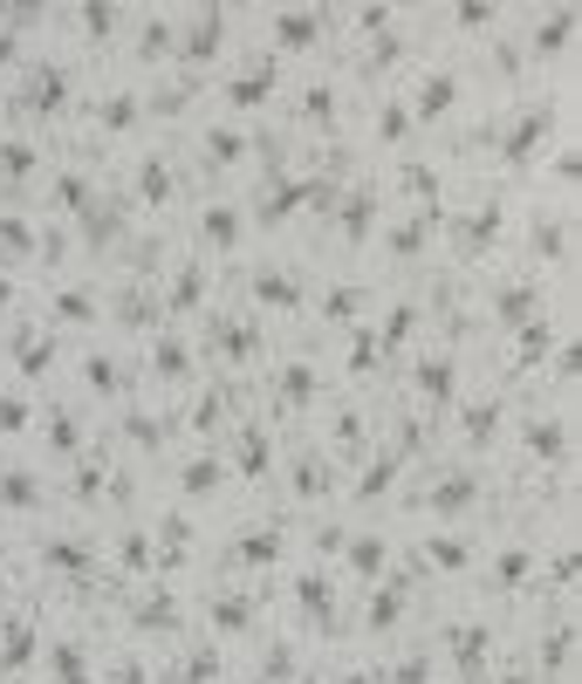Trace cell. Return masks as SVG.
<instances>
[{
    "label": "cell",
    "instance_id": "1",
    "mask_svg": "<svg viewBox=\"0 0 582 684\" xmlns=\"http://www.w3.org/2000/svg\"><path fill=\"white\" fill-rule=\"evenodd\" d=\"M267 42H275L282 55H308V49L329 42V14L323 8H282V14H267ZM275 49H267V55H275Z\"/></svg>",
    "mask_w": 582,
    "mask_h": 684
},
{
    "label": "cell",
    "instance_id": "2",
    "mask_svg": "<svg viewBox=\"0 0 582 684\" xmlns=\"http://www.w3.org/2000/svg\"><path fill=\"white\" fill-rule=\"evenodd\" d=\"M549 131H555V103H528V110L514 116V124H508V131L493 137L500 165H528V157H534L541 144H549Z\"/></svg>",
    "mask_w": 582,
    "mask_h": 684
},
{
    "label": "cell",
    "instance_id": "3",
    "mask_svg": "<svg viewBox=\"0 0 582 684\" xmlns=\"http://www.w3.org/2000/svg\"><path fill=\"white\" fill-rule=\"evenodd\" d=\"M226 34H233V21H226L219 8H200L192 21H178V55H185L192 69H213V62L226 55Z\"/></svg>",
    "mask_w": 582,
    "mask_h": 684
},
{
    "label": "cell",
    "instance_id": "4",
    "mask_svg": "<svg viewBox=\"0 0 582 684\" xmlns=\"http://www.w3.org/2000/svg\"><path fill=\"white\" fill-rule=\"evenodd\" d=\"M14 110H21V116H62V110H69V69H62V62H34L28 83H21V96H14Z\"/></svg>",
    "mask_w": 582,
    "mask_h": 684
},
{
    "label": "cell",
    "instance_id": "5",
    "mask_svg": "<svg viewBox=\"0 0 582 684\" xmlns=\"http://www.w3.org/2000/svg\"><path fill=\"white\" fill-rule=\"evenodd\" d=\"M206 295H213V267H206V261H178V267H172V280H159L165 315H200V308H206Z\"/></svg>",
    "mask_w": 582,
    "mask_h": 684
},
{
    "label": "cell",
    "instance_id": "6",
    "mask_svg": "<svg viewBox=\"0 0 582 684\" xmlns=\"http://www.w3.org/2000/svg\"><path fill=\"white\" fill-rule=\"evenodd\" d=\"M459 103V69H425L418 83H411V124H439V116H452Z\"/></svg>",
    "mask_w": 582,
    "mask_h": 684
},
{
    "label": "cell",
    "instance_id": "7",
    "mask_svg": "<svg viewBox=\"0 0 582 684\" xmlns=\"http://www.w3.org/2000/svg\"><path fill=\"white\" fill-rule=\"evenodd\" d=\"M439 220H446V198H439V206H418V213L398 220V226H384V254H391V261H425V247H432Z\"/></svg>",
    "mask_w": 582,
    "mask_h": 684
},
{
    "label": "cell",
    "instance_id": "8",
    "mask_svg": "<svg viewBox=\"0 0 582 684\" xmlns=\"http://www.w3.org/2000/svg\"><path fill=\"white\" fill-rule=\"evenodd\" d=\"M377 220H384L377 185H349V192H336V233L349 239V247H364V239L377 233Z\"/></svg>",
    "mask_w": 582,
    "mask_h": 684
},
{
    "label": "cell",
    "instance_id": "9",
    "mask_svg": "<svg viewBox=\"0 0 582 684\" xmlns=\"http://www.w3.org/2000/svg\"><path fill=\"white\" fill-rule=\"evenodd\" d=\"M247 295H254L261 315H302V274L295 267H261L247 280Z\"/></svg>",
    "mask_w": 582,
    "mask_h": 684
},
{
    "label": "cell",
    "instance_id": "10",
    "mask_svg": "<svg viewBox=\"0 0 582 684\" xmlns=\"http://www.w3.org/2000/svg\"><path fill=\"white\" fill-rule=\"evenodd\" d=\"M487 315L493 329H521V321L541 315V280H500V288L487 295Z\"/></svg>",
    "mask_w": 582,
    "mask_h": 684
},
{
    "label": "cell",
    "instance_id": "11",
    "mask_svg": "<svg viewBox=\"0 0 582 684\" xmlns=\"http://www.w3.org/2000/svg\"><path fill=\"white\" fill-rule=\"evenodd\" d=\"M172 192H178V178H172V165H165V151H144V157H137V178H131V198H137L144 213H165Z\"/></svg>",
    "mask_w": 582,
    "mask_h": 684
},
{
    "label": "cell",
    "instance_id": "12",
    "mask_svg": "<svg viewBox=\"0 0 582 684\" xmlns=\"http://www.w3.org/2000/svg\"><path fill=\"white\" fill-rule=\"evenodd\" d=\"M275 83H282V62L261 55L247 75H226V103L233 110H261V103H275Z\"/></svg>",
    "mask_w": 582,
    "mask_h": 684
},
{
    "label": "cell",
    "instance_id": "13",
    "mask_svg": "<svg viewBox=\"0 0 582 684\" xmlns=\"http://www.w3.org/2000/svg\"><path fill=\"white\" fill-rule=\"evenodd\" d=\"M500 233H508V206H500V198H487V206L466 213L459 254H466V261H487V247H500Z\"/></svg>",
    "mask_w": 582,
    "mask_h": 684
},
{
    "label": "cell",
    "instance_id": "14",
    "mask_svg": "<svg viewBox=\"0 0 582 684\" xmlns=\"http://www.w3.org/2000/svg\"><path fill=\"white\" fill-rule=\"evenodd\" d=\"M8 349H14V370L21 377H49L55 370V329H28V321H14Z\"/></svg>",
    "mask_w": 582,
    "mask_h": 684
},
{
    "label": "cell",
    "instance_id": "15",
    "mask_svg": "<svg viewBox=\"0 0 582 684\" xmlns=\"http://www.w3.org/2000/svg\"><path fill=\"white\" fill-rule=\"evenodd\" d=\"M411 390L425 397V405H452V390H459V356H452V349L425 356V364L411 370Z\"/></svg>",
    "mask_w": 582,
    "mask_h": 684
},
{
    "label": "cell",
    "instance_id": "16",
    "mask_svg": "<svg viewBox=\"0 0 582 684\" xmlns=\"http://www.w3.org/2000/svg\"><path fill=\"white\" fill-rule=\"evenodd\" d=\"M213 349H219V364H226V370H247V364H254V349H261V336L247 329L241 315H213Z\"/></svg>",
    "mask_w": 582,
    "mask_h": 684
},
{
    "label": "cell",
    "instance_id": "17",
    "mask_svg": "<svg viewBox=\"0 0 582 684\" xmlns=\"http://www.w3.org/2000/svg\"><path fill=\"white\" fill-rule=\"evenodd\" d=\"M323 397V370L316 364H282L275 370V405L282 411H302V405H316Z\"/></svg>",
    "mask_w": 582,
    "mask_h": 684
},
{
    "label": "cell",
    "instance_id": "18",
    "mask_svg": "<svg viewBox=\"0 0 582 684\" xmlns=\"http://www.w3.org/2000/svg\"><path fill=\"white\" fill-rule=\"evenodd\" d=\"M200 239H206V247H219V254H233V247L247 239V213H241V206H206V213H200Z\"/></svg>",
    "mask_w": 582,
    "mask_h": 684
},
{
    "label": "cell",
    "instance_id": "19",
    "mask_svg": "<svg viewBox=\"0 0 582 684\" xmlns=\"http://www.w3.org/2000/svg\"><path fill=\"white\" fill-rule=\"evenodd\" d=\"M144 116V103L131 96V90H110V96H96V110H90V124L103 131V137H124L131 124Z\"/></svg>",
    "mask_w": 582,
    "mask_h": 684
},
{
    "label": "cell",
    "instance_id": "20",
    "mask_svg": "<svg viewBox=\"0 0 582 684\" xmlns=\"http://www.w3.org/2000/svg\"><path fill=\"white\" fill-rule=\"evenodd\" d=\"M178 55V21L172 14H144L137 21V62H172Z\"/></svg>",
    "mask_w": 582,
    "mask_h": 684
},
{
    "label": "cell",
    "instance_id": "21",
    "mask_svg": "<svg viewBox=\"0 0 582 684\" xmlns=\"http://www.w3.org/2000/svg\"><path fill=\"white\" fill-rule=\"evenodd\" d=\"M49 315H55V329H90V321L103 315V302L90 288H55L49 295Z\"/></svg>",
    "mask_w": 582,
    "mask_h": 684
},
{
    "label": "cell",
    "instance_id": "22",
    "mask_svg": "<svg viewBox=\"0 0 582 684\" xmlns=\"http://www.w3.org/2000/svg\"><path fill=\"white\" fill-rule=\"evenodd\" d=\"M569 34H575V8H555V14H541L534 34H528V49L549 62V55H569Z\"/></svg>",
    "mask_w": 582,
    "mask_h": 684
},
{
    "label": "cell",
    "instance_id": "23",
    "mask_svg": "<svg viewBox=\"0 0 582 684\" xmlns=\"http://www.w3.org/2000/svg\"><path fill=\"white\" fill-rule=\"evenodd\" d=\"M549 349H555V321H549V315L521 321V329H514V370H534Z\"/></svg>",
    "mask_w": 582,
    "mask_h": 684
},
{
    "label": "cell",
    "instance_id": "24",
    "mask_svg": "<svg viewBox=\"0 0 582 684\" xmlns=\"http://www.w3.org/2000/svg\"><path fill=\"white\" fill-rule=\"evenodd\" d=\"M418 321H425V315H418V302H398V308L384 315L370 336H377V349H384V356H398V349H405V343L418 336Z\"/></svg>",
    "mask_w": 582,
    "mask_h": 684
},
{
    "label": "cell",
    "instance_id": "25",
    "mask_svg": "<svg viewBox=\"0 0 582 684\" xmlns=\"http://www.w3.org/2000/svg\"><path fill=\"white\" fill-rule=\"evenodd\" d=\"M34 172H42V151L28 137H0V185H28Z\"/></svg>",
    "mask_w": 582,
    "mask_h": 684
},
{
    "label": "cell",
    "instance_id": "26",
    "mask_svg": "<svg viewBox=\"0 0 582 684\" xmlns=\"http://www.w3.org/2000/svg\"><path fill=\"white\" fill-rule=\"evenodd\" d=\"M42 254V233L28 226V213H0V261H34Z\"/></svg>",
    "mask_w": 582,
    "mask_h": 684
},
{
    "label": "cell",
    "instance_id": "27",
    "mask_svg": "<svg viewBox=\"0 0 582 684\" xmlns=\"http://www.w3.org/2000/svg\"><path fill=\"white\" fill-rule=\"evenodd\" d=\"M500 418H508V405H500V397H480V405H466V446L487 452L493 438H500Z\"/></svg>",
    "mask_w": 582,
    "mask_h": 684
},
{
    "label": "cell",
    "instance_id": "28",
    "mask_svg": "<svg viewBox=\"0 0 582 684\" xmlns=\"http://www.w3.org/2000/svg\"><path fill=\"white\" fill-rule=\"evenodd\" d=\"M398 192L418 198V206H439V198H446V192H439V172L425 165V157H398Z\"/></svg>",
    "mask_w": 582,
    "mask_h": 684
},
{
    "label": "cell",
    "instance_id": "29",
    "mask_svg": "<svg viewBox=\"0 0 582 684\" xmlns=\"http://www.w3.org/2000/svg\"><path fill=\"white\" fill-rule=\"evenodd\" d=\"M295 110H302V124H308V131H336V116H343V96H336L329 83H308Z\"/></svg>",
    "mask_w": 582,
    "mask_h": 684
},
{
    "label": "cell",
    "instance_id": "30",
    "mask_svg": "<svg viewBox=\"0 0 582 684\" xmlns=\"http://www.w3.org/2000/svg\"><path fill=\"white\" fill-rule=\"evenodd\" d=\"M247 151H254L247 131H233V124H213V131H206V165H213V172H233Z\"/></svg>",
    "mask_w": 582,
    "mask_h": 684
},
{
    "label": "cell",
    "instance_id": "31",
    "mask_svg": "<svg viewBox=\"0 0 582 684\" xmlns=\"http://www.w3.org/2000/svg\"><path fill=\"white\" fill-rule=\"evenodd\" d=\"M370 308V288H357V280H349V288H329L323 295V321H329V329H349V321H357Z\"/></svg>",
    "mask_w": 582,
    "mask_h": 684
},
{
    "label": "cell",
    "instance_id": "32",
    "mask_svg": "<svg viewBox=\"0 0 582 684\" xmlns=\"http://www.w3.org/2000/svg\"><path fill=\"white\" fill-rule=\"evenodd\" d=\"M370 124H377V144H384V151H398V144L411 137V110H405V96H384Z\"/></svg>",
    "mask_w": 582,
    "mask_h": 684
},
{
    "label": "cell",
    "instance_id": "33",
    "mask_svg": "<svg viewBox=\"0 0 582 684\" xmlns=\"http://www.w3.org/2000/svg\"><path fill=\"white\" fill-rule=\"evenodd\" d=\"M192 370V349L178 343V336H159V343H151V377H159V384H178Z\"/></svg>",
    "mask_w": 582,
    "mask_h": 684
},
{
    "label": "cell",
    "instance_id": "34",
    "mask_svg": "<svg viewBox=\"0 0 582 684\" xmlns=\"http://www.w3.org/2000/svg\"><path fill=\"white\" fill-rule=\"evenodd\" d=\"M49 206H55V213H90V206H96V198H90V178H83V172H55Z\"/></svg>",
    "mask_w": 582,
    "mask_h": 684
},
{
    "label": "cell",
    "instance_id": "35",
    "mask_svg": "<svg viewBox=\"0 0 582 684\" xmlns=\"http://www.w3.org/2000/svg\"><path fill=\"white\" fill-rule=\"evenodd\" d=\"M528 452L534 459H562L569 452V418H534L528 425Z\"/></svg>",
    "mask_w": 582,
    "mask_h": 684
},
{
    "label": "cell",
    "instance_id": "36",
    "mask_svg": "<svg viewBox=\"0 0 582 684\" xmlns=\"http://www.w3.org/2000/svg\"><path fill=\"white\" fill-rule=\"evenodd\" d=\"M473 500H480V479H473V472H446L439 487H432V507H439V513H459V507H473Z\"/></svg>",
    "mask_w": 582,
    "mask_h": 684
},
{
    "label": "cell",
    "instance_id": "37",
    "mask_svg": "<svg viewBox=\"0 0 582 684\" xmlns=\"http://www.w3.org/2000/svg\"><path fill=\"white\" fill-rule=\"evenodd\" d=\"M83 384L96 390V397H116V390H124V364H116V356H83Z\"/></svg>",
    "mask_w": 582,
    "mask_h": 684
},
{
    "label": "cell",
    "instance_id": "38",
    "mask_svg": "<svg viewBox=\"0 0 582 684\" xmlns=\"http://www.w3.org/2000/svg\"><path fill=\"white\" fill-rule=\"evenodd\" d=\"M83 239H90V254H103V247L124 239V220H116L110 206H90V213H83Z\"/></svg>",
    "mask_w": 582,
    "mask_h": 684
},
{
    "label": "cell",
    "instance_id": "39",
    "mask_svg": "<svg viewBox=\"0 0 582 684\" xmlns=\"http://www.w3.org/2000/svg\"><path fill=\"white\" fill-rule=\"evenodd\" d=\"M69 21L90 34V49H110V34H116V21H124V14H116V8H75Z\"/></svg>",
    "mask_w": 582,
    "mask_h": 684
},
{
    "label": "cell",
    "instance_id": "40",
    "mask_svg": "<svg viewBox=\"0 0 582 684\" xmlns=\"http://www.w3.org/2000/svg\"><path fill=\"white\" fill-rule=\"evenodd\" d=\"M534 254H541V261H569V220L541 213V220H534Z\"/></svg>",
    "mask_w": 582,
    "mask_h": 684
},
{
    "label": "cell",
    "instance_id": "41",
    "mask_svg": "<svg viewBox=\"0 0 582 684\" xmlns=\"http://www.w3.org/2000/svg\"><path fill=\"white\" fill-rule=\"evenodd\" d=\"M219 479H226V466H219V459H192L178 487H185V500H206V493H219Z\"/></svg>",
    "mask_w": 582,
    "mask_h": 684
},
{
    "label": "cell",
    "instance_id": "42",
    "mask_svg": "<svg viewBox=\"0 0 582 684\" xmlns=\"http://www.w3.org/2000/svg\"><path fill=\"white\" fill-rule=\"evenodd\" d=\"M219 418H226V390L213 384V390L192 397V431H219Z\"/></svg>",
    "mask_w": 582,
    "mask_h": 684
},
{
    "label": "cell",
    "instance_id": "43",
    "mask_svg": "<svg viewBox=\"0 0 582 684\" xmlns=\"http://www.w3.org/2000/svg\"><path fill=\"white\" fill-rule=\"evenodd\" d=\"M0 500H8V507H34V500H42V487H34L28 472H0Z\"/></svg>",
    "mask_w": 582,
    "mask_h": 684
},
{
    "label": "cell",
    "instance_id": "44",
    "mask_svg": "<svg viewBox=\"0 0 582 684\" xmlns=\"http://www.w3.org/2000/svg\"><path fill=\"white\" fill-rule=\"evenodd\" d=\"M28 418H34V411H28V397H21V390H0V431L14 438V431H28Z\"/></svg>",
    "mask_w": 582,
    "mask_h": 684
},
{
    "label": "cell",
    "instance_id": "45",
    "mask_svg": "<svg viewBox=\"0 0 582 684\" xmlns=\"http://www.w3.org/2000/svg\"><path fill=\"white\" fill-rule=\"evenodd\" d=\"M241 466H247V472H267V431H261V425H241Z\"/></svg>",
    "mask_w": 582,
    "mask_h": 684
},
{
    "label": "cell",
    "instance_id": "46",
    "mask_svg": "<svg viewBox=\"0 0 582 684\" xmlns=\"http://www.w3.org/2000/svg\"><path fill=\"white\" fill-rule=\"evenodd\" d=\"M295 493H308V500L329 493V466H323V459H302V466H295Z\"/></svg>",
    "mask_w": 582,
    "mask_h": 684
},
{
    "label": "cell",
    "instance_id": "47",
    "mask_svg": "<svg viewBox=\"0 0 582 684\" xmlns=\"http://www.w3.org/2000/svg\"><path fill=\"white\" fill-rule=\"evenodd\" d=\"M377 364H384V349H377V336H370V329H364V336H357V343H349V370H357V377H370V370H377Z\"/></svg>",
    "mask_w": 582,
    "mask_h": 684
},
{
    "label": "cell",
    "instance_id": "48",
    "mask_svg": "<svg viewBox=\"0 0 582 684\" xmlns=\"http://www.w3.org/2000/svg\"><path fill=\"white\" fill-rule=\"evenodd\" d=\"M391 479H398V452H384V459H370V472H364V487H357V493L370 500V493H384V487H391Z\"/></svg>",
    "mask_w": 582,
    "mask_h": 684
},
{
    "label": "cell",
    "instance_id": "49",
    "mask_svg": "<svg viewBox=\"0 0 582 684\" xmlns=\"http://www.w3.org/2000/svg\"><path fill=\"white\" fill-rule=\"evenodd\" d=\"M49 446H55V452H75V446H83V425H75L69 411H55V418H49Z\"/></svg>",
    "mask_w": 582,
    "mask_h": 684
},
{
    "label": "cell",
    "instance_id": "50",
    "mask_svg": "<svg viewBox=\"0 0 582 684\" xmlns=\"http://www.w3.org/2000/svg\"><path fill=\"white\" fill-rule=\"evenodd\" d=\"M329 438H336V452H357V446H364V418H357V411H336V431H329Z\"/></svg>",
    "mask_w": 582,
    "mask_h": 684
},
{
    "label": "cell",
    "instance_id": "51",
    "mask_svg": "<svg viewBox=\"0 0 582 684\" xmlns=\"http://www.w3.org/2000/svg\"><path fill=\"white\" fill-rule=\"evenodd\" d=\"M349 561H357V575H377V569H384V541H377V534H364Z\"/></svg>",
    "mask_w": 582,
    "mask_h": 684
},
{
    "label": "cell",
    "instance_id": "52",
    "mask_svg": "<svg viewBox=\"0 0 582 684\" xmlns=\"http://www.w3.org/2000/svg\"><path fill=\"white\" fill-rule=\"evenodd\" d=\"M131 438H137V446L151 452V446H165V425H159V418H144V411H137V418H131Z\"/></svg>",
    "mask_w": 582,
    "mask_h": 684
},
{
    "label": "cell",
    "instance_id": "53",
    "mask_svg": "<svg viewBox=\"0 0 582 684\" xmlns=\"http://www.w3.org/2000/svg\"><path fill=\"white\" fill-rule=\"evenodd\" d=\"M241 554H247V561H275V554H282V534H254V541H241Z\"/></svg>",
    "mask_w": 582,
    "mask_h": 684
},
{
    "label": "cell",
    "instance_id": "54",
    "mask_svg": "<svg viewBox=\"0 0 582 684\" xmlns=\"http://www.w3.org/2000/svg\"><path fill=\"white\" fill-rule=\"evenodd\" d=\"M575 364H582V349H575V343H562V349H555V377H562V384H575Z\"/></svg>",
    "mask_w": 582,
    "mask_h": 684
},
{
    "label": "cell",
    "instance_id": "55",
    "mask_svg": "<svg viewBox=\"0 0 582 684\" xmlns=\"http://www.w3.org/2000/svg\"><path fill=\"white\" fill-rule=\"evenodd\" d=\"M452 21H459V28H493L500 14H493V8H452Z\"/></svg>",
    "mask_w": 582,
    "mask_h": 684
},
{
    "label": "cell",
    "instance_id": "56",
    "mask_svg": "<svg viewBox=\"0 0 582 684\" xmlns=\"http://www.w3.org/2000/svg\"><path fill=\"white\" fill-rule=\"evenodd\" d=\"M528 575V554H500V582H521Z\"/></svg>",
    "mask_w": 582,
    "mask_h": 684
},
{
    "label": "cell",
    "instance_id": "57",
    "mask_svg": "<svg viewBox=\"0 0 582 684\" xmlns=\"http://www.w3.org/2000/svg\"><path fill=\"white\" fill-rule=\"evenodd\" d=\"M432 561H446V569H459V561H466V548H459V541H432Z\"/></svg>",
    "mask_w": 582,
    "mask_h": 684
},
{
    "label": "cell",
    "instance_id": "58",
    "mask_svg": "<svg viewBox=\"0 0 582 684\" xmlns=\"http://www.w3.org/2000/svg\"><path fill=\"white\" fill-rule=\"evenodd\" d=\"M0 308H14V280L8 274H0Z\"/></svg>",
    "mask_w": 582,
    "mask_h": 684
}]
</instances>
